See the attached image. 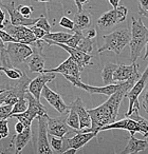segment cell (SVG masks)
Wrapping results in <instances>:
<instances>
[{
  "instance_id": "1",
  "label": "cell",
  "mask_w": 148,
  "mask_h": 154,
  "mask_svg": "<svg viewBox=\"0 0 148 154\" xmlns=\"http://www.w3.org/2000/svg\"><path fill=\"white\" fill-rule=\"evenodd\" d=\"M141 76L139 74H135L129 79L121 82V87L116 92H114L112 95H110L109 98L99 107L94 109L88 110V113L91 117V128H85L82 130H78L80 132H96L99 133L102 127L106 125L112 124L116 120L118 114L121 103L123 98L126 96L127 92L130 90L131 87L134 85V82L139 79Z\"/></svg>"
},
{
  "instance_id": "2",
  "label": "cell",
  "mask_w": 148,
  "mask_h": 154,
  "mask_svg": "<svg viewBox=\"0 0 148 154\" xmlns=\"http://www.w3.org/2000/svg\"><path fill=\"white\" fill-rule=\"evenodd\" d=\"M131 37L129 41L130 47V59L132 62H135L141 55L142 50L148 41V29L144 24L141 18H131Z\"/></svg>"
},
{
  "instance_id": "3",
  "label": "cell",
  "mask_w": 148,
  "mask_h": 154,
  "mask_svg": "<svg viewBox=\"0 0 148 154\" xmlns=\"http://www.w3.org/2000/svg\"><path fill=\"white\" fill-rule=\"evenodd\" d=\"M131 37V32L128 29H121L107 35H103L104 45L97 50L99 54L105 51H112L116 55L122 53L124 48L129 45Z\"/></svg>"
},
{
  "instance_id": "4",
  "label": "cell",
  "mask_w": 148,
  "mask_h": 154,
  "mask_svg": "<svg viewBox=\"0 0 148 154\" xmlns=\"http://www.w3.org/2000/svg\"><path fill=\"white\" fill-rule=\"evenodd\" d=\"M24 98L28 100L29 106L28 109L26 110L22 113H17V114H13L10 117L11 118H16L19 122H21L22 124L27 127H31V124H32L33 119L35 117L39 115H45L47 114V110H46V107L38 100L36 99L30 92H27L24 94Z\"/></svg>"
},
{
  "instance_id": "5",
  "label": "cell",
  "mask_w": 148,
  "mask_h": 154,
  "mask_svg": "<svg viewBox=\"0 0 148 154\" xmlns=\"http://www.w3.org/2000/svg\"><path fill=\"white\" fill-rule=\"evenodd\" d=\"M2 30L9 33L12 37L16 40V42H21L24 45H33L38 39L35 37L30 28L24 26H14L10 20L5 19L3 21Z\"/></svg>"
},
{
  "instance_id": "6",
  "label": "cell",
  "mask_w": 148,
  "mask_h": 154,
  "mask_svg": "<svg viewBox=\"0 0 148 154\" xmlns=\"http://www.w3.org/2000/svg\"><path fill=\"white\" fill-rule=\"evenodd\" d=\"M127 14H128V9L126 7H124V5L113 8L110 11L104 13L97 19V26L101 30H108V29L116 26L120 22L125 21Z\"/></svg>"
},
{
  "instance_id": "7",
  "label": "cell",
  "mask_w": 148,
  "mask_h": 154,
  "mask_svg": "<svg viewBox=\"0 0 148 154\" xmlns=\"http://www.w3.org/2000/svg\"><path fill=\"white\" fill-rule=\"evenodd\" d=\"M8 47L5 48L11 63L13 66H17L24 62L34 52L29 45L21 42H7Z\"/></svg>"
},
{
  "instance_id": "8",
  "label": "cell",
  "mask_w": 148,
  "mask_h": 154,
  "mask_svg": "<svg viewBox=\"0 0 148 154\" xmlns=\"http://www.w3.org/2000/svg\"><path fill=\"white\" fill-rule=\"evenodd\" d=\"M64 76L74 87L82 89V90H85L86 92L90 93V94H104V95H107V96H110L114 92H116L118 90V88L121 87V84H111L104 87H92V86H89V85L83 84L80 78H76L74 76H71V75H64Z\"/></svg>"
},
{
  "instance_id": "9",
  "label": "cell",
  "mask_w": 148,
  "mask_h": 154,
  "mask_svg": "<svg viewBox=\"0 0 148 154\" xmlns=\"http://www.w3.org/2000/svg\"><path fill=\"white\" fill-rule=\"evenodd\" d=\"M38 120V136H37L36 153L52 154L51 147L48 140V114L37 116Z\"/></svg>"
},
{
  "instance_id": "10",
  "label": "cell",
  "mask_w": 148,
  "mask_h": 154,
  "mask_svg": "<svg viewBox=\"0 0 148 154\" xmlns=\"http://www.w3.org/2000/svg\"><path fill=\"white\" fill-rule=\"evenodd\" d=\"M147 79H148V66H147V68H146L145 72L139 77V79L134 82V85L131 87L130 90L127 92L126 96L128 97V99H129V108H128L127 113L125 114V117H128V116L132 113L133 105L139 101L137 99H139V96L141 95V93L143 92V90L145 89Z\"/></svg>"
},
{
  "instance_id": "11",
  "label": "cell",
  "mask_w": 148,
  "mask_h": 154,
  "mask_svg": "<svg viewBox=\"0 0 148 154\" xmlns=\"http://www.w3.org/2000/svg\"><path fill=\"white\" fill-rule=\"evenodd\" d=\"M43 42L48 43L50 45H58V47L62 48L64 50H66L69 54H70V57L72 58L74 61L77 63V66H80V71H83L85 69V66H89L91 64V58L92 56L90 54H87L83 51H80V50L75 49V48H71V47H68L67 45L65 43H58V42H53L51 40H48V39H45Z\"/></svg>"
},
{
  "instance_id": "12",
  "label": "cell",
  "mask_w": 148,
  "mask_h": 154,
  "mask_svg": "<svg viewBox=\"0 0 148 154\" xmlns=\"http://www.w3.org/2000/svg\"><path fill=\"white\" fill-rule=\"evenodd\" d=\"M67 117H49L48 116V135L64 137L69 133H76L67 125Z\"/></svg>"
},
{
  "instance_id": "13",
  "label": "cell",
  "mask_w": 148,
  "mask_h": 154,
  "mask_svg": "<svg viewBox=\"0 0 148 154\" xmlns=\"http://www.w3.org/2000/svg\"><path fill=\"white\" fill-rule=\"evenodd\" d=\"M1 7L5 8L7 12L9 13L10 18H11V23L14 26H34L38 18H26L18 12L17 8L15 7V2L11 1L9 3H2Z\"/></svg>"
},
{
  "instance_id": "14",
  "label": "cell",
  "mask_w": 148,
  "mask_h": 154,
  "mask_svg": "<svg viewBox=\"0 0 148 154\" xmlns=\"http://www.w3.org/2000/svg\"><path fill=\"white\" fill-rule=\"evenodd\" d=\"M41 96L54 108L57 112L64 114V113H68L70 107L66 105V103L64 101V99L61 98L58 93L54 92L53 90L49 88V87L46 85L45 87L41 90Z\"/></svg>"
},
{
  "instance_id": "15",
  "label": "cell",
  "mask_w": 148,
  "mask_h": 154,
  "mask_svg": "<svg viewBox=\"0 0 148 154\" xmlns=\"http://www.w3.org/2000/svg\"><path fill=\"white\" fill-rule=\"evenodd\" d=\"M55 77H56V73H39V75L36 78L31 80L30 85H29V92L36 99L40 100L43 88L48 82L55 79Z\"/></svg>"
},
{
  "instance_id": "16",
  "label": "cell",
  "mask_w": 148,
  "mask_h": 154,
  "mask_svg": "<svg viewBox=\"0 0 148 154\" xmlns=\"http://www.w3.org/2000/svg\"><path fill=\"white\" fill-rule=\"evenodd\" d=\"M111 129H122V130H126L130 132V135H134L135 133H142V128L140 124L137 120L132 119L130 117H126L122 120L118 122H114L112 124L106 125V126L102 127L99 131H105V130H111Z\"/></svg>"
},
{
  "instance_id": "17",
  "label": "cell",
  "mask_w": 148,
  "mask_h": 154,
  "mask_svg": "<svg viewBox=\"0 0 148 154\" xmlns=\"http://www.w3.org/2000/svg\"><path fill=\"white\" fill-rule=\"evenodd\" d=\"M80 69L77 66L74 60L71 57L67 58L61 64L57 66V68L54 69H49V70H43V73H59L62 75H71V76H74L76 78H80Z\"/></svg>"
},
{
  "instance_id": "18",
  "label": "cell",
  "mask_w": 148,
  "mask_h": 154,
  "mask_svg": "<svg viewBox=\"0 0 148 154\" xmlns=\"http://www.w3.org/2000/svg\"><path fill=\"white\" fill-rule=\"evenodd\" d=\"M139 66L135 62H132L130 66L126 64H118V68L115 69L113 73V82H122L129 79L135 74H139Z\"/></svg>"
},
{
  "instance_id": "19",
  "label": "cell",
  "mask_w": 148,
  "mask_h": 154,
  "mask_svg": "<svg viewBox=\"0 0 148 154\" xmlns=\"http://www.w3.org/2000/svg\"><path fill=\"white\" fill-rule=\"evenodd\" d=\"M96 132H80V131H76L75 135L71 138H67L66 137V143L67 147L69 148H74V149L78 150L82 147H84L87 143L91 140L92 138L96 137Z\"/></svg>"
},
{
  "instance_id": "20",
  "label": "cell",
  "mask_w": 148,
  "mask_h": 154,
  "mask_svg": "<svg viewBox=\"0 0 148 154\" xmlns=\"http://www.w3.org/2000/svg\"><path fill=\"white\" fill-rule=\"evenodd\" d=\"M69 107L72 108L77 113L78 118H80V130L85 128H91V124H92L91 117L88 113V110L85 108L84 103H83L82 99L80 97H77Z\"/></svg>"
},
{
  "instance_id": "21",
  "label": "cell",
  "mask_w": 148,
  "mask_h": 154,
  "mask_svg": "<svg viewBox=\"0 0 148 154\" xmlns=\"http://www.w3.org/2000/svg\"><path fill=\"white\" fill-rule=\"evenodd\" d=\"M32 139V130H31V127H27L24 129V132L17 133L13 136L10 143V147L8 148V150H10L12 147H15V153L19 154L21 153V151L24 150V148L27 146V143Z\"/></svg>"
},
{
  "instance_id": "22",
  "label": "cell",
  "mask_w": 148,
  "mask_h": 154,
  "mask_svg": "<svg viewBox=\"0 0 148 154\" xmlns=\"http://www.w3.org/2000/svg\"><path fill=\"white\" fill-rule=\"evenodd\" d=\"M31 78L26 75L24 73L22 76L18 79H15L14 82H10V90L18 97V98H24V94L29 91V85L31 82Z\"/></svg>"
},
{
  "instance_id": "23",
  "label": "cell",
  "mask_w": 148,
  "mask_h": 154,
  "mask_svg": "<svg viewBox=\"0 0 148 154\" xmlns=\"http://www.w3.org/2000/svg\"><path fill=\"white\" fill-rule=\"evenodd\" d=\"M148 148V140L147 139H137L134 135H130V138L126 147L121 151L123 154H137L144 151Z\"/></svg>"
},
{
  "instance_id": "24",
  "label": "cell",
  "mask_w": 148,
  "mask_h": 154,
  "mask_svg": "<svg viewBox=\"0 0 148 154\" xmlns=\"http://www.w3.org/2000/svg\"><path fill=\"white\" fill-rule=\"evenodd\" d=\"M73 22H74V29H73V31L87 30L91 26V17L89 12L84 11V10L78 11L74 15Z\"/></svg>"
},
{
  "instance_id": "25",
  "label": "cell",
  "mask_w": 148,
  "mask_h": 154,
  "mask_svg": "<svg viewBox=\"0 0 148 154\" xmlns=\"http://www.w3.org/2000/svg\"><path fill=\"white\" fill-rule=\"evenodd\" d=\"M30 59L28 61L29 70L32 73H43L45 70V57L41 55L40 52H34L30 56Z\"/></svg>"
},
{
  "instance_id": "26",
  "label": "cell",
  "mask_w": 148,
  "mask_h": 154,
  "mask_svg": "<svg viewBox=\"0 0 148 154\" xmlns=\"http://www.w3.org/2000/svg\"><path fill=\"white\" fill-rule=\"evenodd\" d=\"M118 68V64L112 63V62H107L104 66L103 71H102V79H103L104 86L107 85L114 84L113 82V73L115 69Z\"/></svg>"
},
{
  "instance_id": "27",
  "label": "cell",
  "mask_w": 148,
  "mask_h": 154,
  "mask_svg": "<svg viewBox=\"0 0 148 154\" xmlns=\"http://www.w3.org/2000/svg\"><path fill=\"white\" fill-rule=\"evenodd\" d=\"M50 145H51V149L53 153H64L66 150H68L66 143V137H57L51 135V140H50Z\"/></svg>"
},
{
  "instance_id": "28",
  "label": "cell",
  "mask_w": 148,
  "mask_h": 154,
  "mask_svg": "<svg viewBox=\"0 0 148 154\" xmlns=\"http://www.w3.org/2000/svg\"><path fill=\"white\" fill-rule=\"evenodd\" d=\"M72 36L71 33H65V32H55V33H47L43 36V40L48 39L51 40L53 42H58V43H66V41L68 40L70 37Z\"/></svg>"
},
{
  "instance_id": "29",
  "label": "cell",
  "mask_w": 148,
  "mask_h": 154,
  "mask_svg": "<svg viewBox=\"0 0 148 154\" xmlns=\"http://www.w3.org/2000/svg\"><path fill=\"white\" fill-rule=\"evenodd\" d=\"M66 122L67 125L73 130H80V118H78L77 113L72 108L69 109V115L67 116Z\"/></svg>"
},
{
  "instance_id": "30",
  "label": "cell",
  "mask_w": 148,
  "mask_h": 154,
  "mask_svg": "<svg viewBox=\"0 0 148 154\" xmlns=\"http://www.w3.org/2000/svg\"><path fill=\"white\" fill-rule=\"evenodd\" d=\"M75 49L85 52V53H87V54H90L91 52L93 51V41H92V39L87 38V37H85V35H84V37H83V38L80 40V42H78L77 47H76Z\"/></svg>"
},
{
  "instance_id": "31",
  "label": "cell",
  "mask_w": 148,
  "mask_h": 154,
  "mask_svg": "<svg viewBox=\"0 0 148 154\" xmlns=\"http://www.w3.org/2000/svg\"><path fill=\"white\" fill-rule=\"evenodd\" d=\"M28 106H29V103L24 97V98H18V100L16 101V103L13 106L11 115H13V114H17V113H22V112H24L27 109H28Z\"/></svg>"
},
{
  "instance_id": "32",
  "label": "cell",
  "mask_w": 148,
  "mask_h": 154,
  "mask_svg": "<svg viewBox=\"0 0 148 154\" xmlns=\"http://www.w3.org/2000/svg\"><path fill=\"white\" fill-rule=\"evenodd\" d=\"M72 32H73L72 36L66 41L65 45H67L68 47L71 48H76L78 42H80V40L84 37V33H83V31H72Z\"/></svg>"
},
{
  "instance_id": "33",
  "label": "cell",
  "mask_w": 148,
  "mask_h": 154,
  "mask_svg": "<svg viewBox=\"0 0 148 154\" xmlns=\"http://www.w3.org/2000/svg\"><path fill=\"white\" fill-rule=\"evenodd\" d=\"M2 72H5V74L8 76V78H10V79H12V80L18 79V78H20V77L22 76V74H24V72H22L21 70L16 69L15 66H13V68H5V69H3Z\"/></svg>"
},
{
  "instance_id": "34",
  "label": "cell",
  "mask_w": 148,
  "mask_h": 154,
  "mask_svg": "<svg viewBox=\"0 0 148 154\" xmlns=\"http://www.w3.org/2000/svg\"><path fill=\"white\" fill-rule=\"evenodd\" d=\"M12 109H13L12 105H5V103L0 105V120L8 119L11 115Z\"/></svg>"
},
{
  "instance_id": "35",
  "label": "cell",
  "mask_w": 148,
  "mask_h": 154,
  "mask_svg": "<svg viewBox=\"0 0 148 154\" xmlns=\"http://www.w3.org/2000/svg\"><path fill=\"white\" fill-rule=\"evenodd\" d=\"M34 26H38V28H40V29H43V31H46L47 33H50L51 32V26H50V23L48 22V20H47V18L45 17V16H39L38 17V20L36 21V23L34 24Z\"/></svg>"
},
{
  "instance_id": "36",
  "label": "cell",
  "mask_w": 148,
  "mask_h": 154,
  "mask_svg": "<svg viewBox=\"0 0 148 154\" xmlns=\"http://www.w3.org/2000/svg\"><path fill=\"white\" fill-rule=\"evenodd\" d=\"M10 134L9 131V122L7 119L0 120V139H3L8 137Z\"/></svg>"
},
{
  "instance_id": "37",
  "label": "cell",
  "mask_w": 148,
  "mask_h": 154,
  "mask_svg": "<svg viewBox=\"0 0 148 154\" xmlns=\"http://www.w3.org/2000/svg\"><path fill=\"white\" fill-rule=\"evenodd\" d=\"M17 10H18V12H19V13L26 18H29L31 14L34 12V8L31 7V5H18V7H17Z\"/></svg>"
},
{
  "instance_id": "38",
  "label": "cell",
  "mask_w": 148,
  "mask_h": 154,
  "mask_svg": "<svg viewBox=\"0 0 148 154\" xmlns=\"http://www.w3.org/2000/svg\"><path fill=\"white\" fill-rule=\"evenodd\" d=\"M59 26L65 29H68V30H70V31H73V29H74V22H73V20H71L70 18L64 16V17H61V19H60Z\"/></svg>"
},
{
  "instance_id": "39",
  "label": "cell",
  "mask_w": 148,
  "mask_h": 154,
  "mask_svg": "<svg viewBox=\"0 0 148 154\" xmlns=\"http://www.w3.org/2000/svg\"><path fill=\"white\" fill-rule=\"evenodd\" d=\"M30 29H31V31H32L33 34L35 35V37H36L37 39H43V36L47 34V32H46V31H43V29L38 28V26H30Z\"/></svg>"
},
{
  "instance_id": "40",
  "label": "cell",
  "mask_w": 148,
  "mask_h": 154,
  "mask_svg": "<svg viewBox=\"0 0 148 154\" xmlns=\"http://www.w3.org/2000/svg\"><path fill=\"white\" fill-rule=\"evenodd\" d=\"M0 38L2 39L3 42H16L15 39L2 29H0Z\"/></svg>"
},
{
  "instance_id": "41",
  "label": "cell",
  "mask_w": 148,
  "mask_h": 154,
  "mask_svg": "<svg viewBox=\"0 0 148 154\" xmlns=\"http://www.w3.org/2000/svg\"><path fill=\"white\" fill-rule=\"evenodd\" d=\"M142 107H143L144 111L148 113V88L146 89L145 93L143 95V98H142Z\"/></svg>"
},
{
  "instance_id": "42",
  "label": "cell",
  "mask_w": 148,
  "mask_h": 154,
  "mask_svg": "<svg viewBox=\"0 0 148 154\" xmlns=\"http://www.w3.org/2000/svg\"><path fill=\"white\" fill-rule=\"evenodd\" d=\"M96 30L95 29H89L88 31H87V34L85 35V37H87V38H89V39H94L95 37H96Z\"/></svg>"
},
{
  "instance_id": "43",
  "label": "cell",
  "mask_w": 148,
  "mask_h": 154,
  "mask_svg": "<svg viewBox=\"0 0 148 154\" xmlns=\"http://www.w3.org/2000/svg\"><path fill=\"white\" fill-rule=\"evenodd\" d=\"M24 129H26V126H24V125L22 124L21 122H19V120H18V122L15 125V131H16V133H21V132H24Z\"/></svg>"
},
{
  "instance_id": "44",
  "label": "cell",
  "mask_w": 148,
  "mask_h": 154,
  "mask_svg": "<svg viewBox=\"0 0 148 154\" xmlns=\"http://www.w3.org/2000/svg\"><path fill=\"white\" fill-rule=\"evenodd\" d=\"M5 20V13L2 11L1 7H0V29H2L3 26V21Z\"/></svg>"
},
{
  "instance_id": "45",
  "label": "cell",
  "mask_w": 148,
  "mask_h": 154,
  "mask_svg": "<svg viewBox=\"0 0 148 154\" xmlns=\"http://www.w3.org/2000/svg\"><path fill=\"white\" fill-rule=\"evenodd\" d=\"M141 8L145 11H148V0H139Z\"/></svg>"
},
{
  "instance_id": "46",
  "label": "cell",
  "mask_w": 148,
  "mask_h": 154,
  "mask_svg": "<svg viewBox=\"0 0 148 154\" xmlns=\"http://www.w3.org/2000/svg\"><path fill=\"white\" fill-rule=\"evenodd\" d=\"M139 15L140 16H145L146 18H148V11H145V10H143L142 8H140V10H139Z\"/></svg>"
},
{
  "instance_id": "47",
  "label": "cell",
  "mask_w": 148,
  "mask_h": 154,
  "mask_svg": "<svg viewBox=\"0 0 148 154\" xmlns=\"http://www.w3.org/2000/svg\"><path fill=\"white\" fill-rule=\"evenodd\" d=\"M109 1V3L112 5V8H116L118 7V3H120L121 0H108Z\"/></svg>"
},
{
  "instance_id": "48",
  "label": "cell",
  "mask_w": 148,
  "mask_h": 154,
  "mask_svg": "<svg viewBox=\"0 0 148 154\" xmlns=\"http://www.w3.org/2000/svg\"><path fill=\"white\" fill-rule=\"evenodd\" d=\"M76 152H77V150L74 149V148H69L68 150H66V151L64 152L65 154H75Z\"/></svg>"
},
{
  "instance_id": "49",
  "label": "cell",
  "mask_w": 148,
  "mask_h": 154,
  "mask_svg": "<svg viewBox=\"0 0 148 154\" xmlns=\"http://www.w3.org/2000/svg\"><path fill=\"white\" fill-rule=\"evenodd\" d=\"M5 96H7V90L3 91V92L1 93V94H0V105H2V103H3V101H5Z\"/></svg>"
},
{
  "instance_id": "50",
  "label": "cell",
  "mask_w": 148,
  "mask_h": 154,
  "mask_svg": "<svg viewBox=\"0 0 148 154\" xmlns=\"http://www.w3.org/2000/svg\"><path fill=\"white\" fill-rule=\"evenodd\" d=\"M145 47H146V52H145V55H144V60H147L148 59V41L145 45Z\"/></svg>"
},
{
  "instance_id": "51",
  "label": "cell",
  "mask_w": 148,
  "mask_h": 154,
  "mask_svg": "<svg viewBox=\"0 0 148 154\" xmlns=\"http://www.w3.org/2000/svg\"><path fill=\"white\" fill-rule=\"evenodd\" d=\"M74 1H75V5H76V7H77L78 11H82V10H83V5H80V2H78V0H74Z\"/></svg>"
},
{
  "instance_id": "52",
  "label": "cell",
  "mask_w": 148,
  "mask_h": 154,
  "mask_svg": "<svg viewBox=\"0 0 148 154\" xmlns=\"http://www.w3.org/2000/svg\"><path fill=\"white\" fill-rule=\"evenodd\" d=\"M5 49V42L2 41V39L0 38V51H2V50Z\"/></svg>"
},
{
  "instance_id": "53",
  "label": "cell",
  "mask_w": 148,
  "mask_h": 154,
  "mask_svg": "<svg viewBox=\"0 0 148 154\" xmlns=\"http://www.w3.org/2000/svg\"><path fill=\"white\" fill-rule=\"evenodd\" d=\"M78 2L80 3V5H85V3H87V2H89V0H78Z\"/></svg>"
},
{
  "instance_id": "54",
  "label": "cell",
  "mask_w": 148,
  "mask_h": 154,
  "mask_svg": "<svg viewBox=\"0 0 148 154\" xmlns=\"http://www.w3.org/2000/svg\"><path fill=\"white\" fill-rule=\"evenodd\" d=\"M9 151H7V150L2 149V148H0V154H3V153H8Z\"/></svg>"
},
{
  "instance_id": "55",
  "label": "cell",
  "mask_w": 148,
  "mask_h": 154,
  "mask_svg": "<svg viewBox=\"0 0 148 154\" xmlns=\"http://www.w3.org/2000/svg\"><path fill=\"white\" fill-rule=\"evenodd\" d=\"M36 1H38V2H50L51 0H36Z\"/></svg>"
},
{
  "instance_id": "56",
  "label": "cell",
  "mask_w": 148,
  "mask_h": 154,
  "mask_svg": "<svg viewBox=\"0 0 148 154\" xmlns=\"http://www.w3.org/2000/svg\"><path fill=\"white\" fill-rule=\"evenodd\" d=\"M0 71H3V68L1 66H0Z\"/></svg>"
},
{
  "instance_id": "57",
  "label": "cell",
  "mask_w": 148,
  "mask_h": 154,
  "mask_svg": "<svg viewBox=\"0 0 148 154\" xmlns=\"http://www.w3.org/2000/svg\"><path fill=\"white\" fill-rule=\"evenodd\" d=\"M3 91H5V90H0V94H1V93H2Z\"/></svg>"
},
{
  "instance_id": "58",
  "label": "cell",
  "mask_w": 148,
  "mask_h": 154,
  "mask_svg": "<svg viewBox=\"0 0 148 154\" xmlns=\"http://www.w3.org/2000/svg\"><path fill=\"white\" fill-rule=\"evenodd\" d=\"M1 5H2V1H1V0H0V7H1Z\"/></svg>"
},
{
  "instance_id": "59",
  "label": "cell",
  "mask_w": 148,
  "mask_h": 154,
  "mask_svg": "<svg viewBox=\"0 0 148 154\" xmlns=\"http://www.w3.org/2000/svg\"><path fill=\"white\" fill-rule=\"evenodd\" d=\"M146 139H147V140H148V137H146Z\"/></svg>"
}]
</instances>
